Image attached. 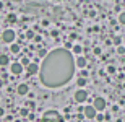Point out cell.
<instances>
[{
  "label": "cell",
  "instance_id": "obj_25",
  "mask_svg": "<svg viewBox=\"0 0 125 122\" xmlns=\"http://www.w3.org/2000/svg\"><path fill=\"white\" fill-rule=\"evenodd\" d=\"M2 85H3V81H2V80H0V86H2Z\"/></svg>",
  "mask_w": 125,
  "mask_h": 122
},
{
  "label": "cell",
  "instance_id": "obj_7",
  "mask_svg": "<svg viewBox=\"0 0 125 122\" xmlns=\"http://www.w3.org/2000/svg\"><path fill=\"white\" fill-rule=\"evenodd\" d=\"M88 99V93L84 91V89H78L76 93H75V101L76 103H84Z\"/></svg>",
  "mask_w": 125,
  "mask_h": 122
},
{
  "label": "cell",
  "instance_id": "obj_2",
  "mask_svg": "<svg viewBox=\"0 0 125 122\" xmlns=\"http://www.w3.org/2000/svg\"><path fill=\"white\" fill-rule=\"evenodd\" d=\"M41 122H65L63 117H62V114L59 111H46L44 116H42Z\"/></svg>",
  "mask_w": 125,
  "mask_h": 122
},
{
  "label": "cell",
  "instance_id": "obj_10",
  "mask_svg": "<svg viewBox=\"0 0 125 122\" xmlns=\"http://www.w3.org/2000/svg\"><path fill=\"white\" fill-rule=\"evenodd\" d=\"M75 64H76V67H78V68H84V67H86V64H88V60H86V57L78 55L76 59H75Z\"/></svg>",
  "mask_w": 125,
  "mask_h": 122
},
{
  "label": "cell",
  "instance_id": "obj_9",
  "mask_svg": "<svg viewBox=\"0 0 125 122\" xmlns=\"http://www.w3.org/2000/svg\"><path fill=\"white\" fill-rule=\"evenodd\" d=\"M16 93L20 94V96H26V94L29 93V86L26 83H21L18 85V88H16Z\"/></svg>",
  "mask_w": 125,
  "mask_h": 122
},
{
  "label": "cell",
  "instance_id": "obj_5",
  "mask_svg": "<svg viewBox=\"0 0 125 122\" xmlns=\"http://www.w3.org/2000/svg\"><path fill=\"white\" fill-rule=\"evenodd\" d=\"M23 68H24V65L21 62H13V64L10 65V72H11L13 75H21V73H23Z\"/></svg>",
  "mask_w": 125,
  "mask_h": 122
},
{
  "label": "cell",
  "instance_id": "obj_11",
  "mask_svg": "<svg viewBox=\"0 0 125 122\" xmlns=\"http://www.w3.org/2000/svg\"><path fill=\"white\" fill-rule=\"evenodd\" d=\"M8 62H10L8 55H5V54H2V55H0V65H2V67L8 65Z\"/></svg>",
  "mask_w": 125,
  "mask_h": 122
},
{
  "label": "cell",
  "instance_id": "obj_20",
  "mask_svg": "<svg viewBox=\"0 0 125 122\" xmlns=\"http://www.w3.org/2000/svg\"><path fill=\"white\" fill-rule=\"evenodd\" d=\"M80 77H83V78H86V77H88V72H86V70H81V73H80Z\"/></svg>",
  "mask_w": 125,
  "mask_h": 122
},
{
  "label": "cell",
  "instance_id": "obj_22",
  "mask_svg": "<svg viewBox=\"0 0 125 122\" xmlns=\"http://www.w3.org/2000/svg\"><path fill=\"white\" fill-rule=\"evenodd\" d=\"M94 54H96V55H99V54H101V49H99V47H96V49H94Z\"/></svg>",
  "mask_w": 125,
  "mask_h": 122
},
{
  "label": "cell",
  "instance_id": "obj_19",
  "mask_svg": "<svg viewBox=\"0 0 125 122\" xmlns=\"http://www.w3.org/2000/svg\"><path fill=\"white\" fill-rule=\"evenodd\" d=\"M21 64H23V65H26V67H28L29 64H31V62H29L28 59H23V60H21Z\"/></svg>",
  "mask_w": 125,
  "mask_h": 122
},
{
  "label": "cell",
  "instance_id": "obj_4",
  "mask_svg": "<svg viewBox=\"0 0 125 122\" xmlns=\"http://www.w3.org/2000/svg\"><path fill=\"white\" fill-rule=\"evenodd\" d=\"M93 106H94V109H96V111H104V109H106V106H107V103H106V99H104V98L97 96V98H94Z\"/></svg>",
  "mask_w": 125,
  "mask_h": 122
},
{
  "label": "cell",
  "instance_id": "obj_1",
  "mask_svg": "<svg viewBox=\"0 0 125 122\" xmlns=\"http://www.w3.org/2000/svg\"><path fill=\"white\" fill-rule=\"evenodd\" d=\"M75 67V59L68 49H54L42 60L39 80L46 88H60L73 78Z\"/></svg>",
  "mask_w": 125,
  "mask_h": 122
},
{
  "label": "cell",
  "instance_id": "obj_21",
  "mask_svg": "<svg viewBox=\"0 0 125 122\" xmlns=\"http://www.w3.org/2000/svg\"><path fill=\"white\" fill-rule=\"evenodd\" d=\"M107 72H109V73H114V72H115V68H114V67H109V68H107Z\"/></svg>",
  "mask_w": 125,
  "mask_h": 122
},
{
  "label": "cell",
  "instance_id": "obj_12",
  "mask_svg": "<svg viewBox=\"0 0 125 122\" xmlns=\"http://www.w3.org/2000/svg\"><path fill=\"white\" fill-rule=\"evenodd\" d=\"M83 52V47L80 46V44H76V46H73V54H76V55H80Z\"/></svg>",
  "mask_w": 125,
  "mask_h": 122
},
{
  "label": "cell",
  "instance_id": "obj_3",
  "mask_svg": "<svg viewBox=\"0 0 125 122\" xmlns=\"http://www.w3.org/2000/svg\"><path fill=\"white\" fill-rule=\"evenodd\" d=\"M15 39H16V34H15L13 29H5L2 33V41L7 42V44H13Z\"/></svg>",
  "mask_w": 125,
  "mask_h": 122
},
{
  "label": "cell",
  "instance_id": "obj_14",
  "mask_svg": "<svg viewBox=\"0 0 125 122\" xmlns=\"http://www.w3.org/2000/svg\"><path fill=\"white\" fill-rule=\"evenodd\" d=\"M76 85H78L80 88H81V86H84V85H86V78H83V77H80V78H78V81H76Z\"/></svg>",
  "mask_w": 125,
  "mask_h": 122
},
{
  "label": "cell",
  "instance_id": "obj_15",
  "mask_svg": "<svg viewBox=\"0 0 125 122\" xmlns=\"http://www.w3.org/2000/svg\"><path fill=\"white\" fill-rule=\"evenodd\" d=\"M119 23L125 26V11H122V13L119 15Z\"/></svg>",
  "mask_w": 125,
  "mask_h": 122
},
{
  "label": "cell",
  "instance_id": "obj_17",
  "mask_svg": "<svg viewBox=\"0 0 125 122\" xmlns=\"http://www.w3.org/2000/svg\"><path fill=\"white\" fill-rule=\"evenodd\" d=\"M34 36H36V34H34V31H31V29H29V31H26V38H28V39H34Z\"/></svg>",
  "mask_w": 125,
  "mask_h": 122
},
{
  "label": "cell",
  "instance_id": "obj_6",
  "mask_svg": "<svg viewBox=\"0 0 125 122\" xmlns=\"http://www.w3.org/2000/svg\"><path fill=\"white\" fill-rule=\"evenodd\" d=\"M97 111L94 109V106L91 104V106H86V108L83 109V114H84V117L86 119H96V116H97Z\"/></svg>",
  "mask_w": 125,
  "mask_h": 122
},
{
  "label": "cell",
  "instance_id": "obj_13",
  "mask_svg": "<svg viewBox=\"0 0 125 122\" xmlns=\"http://www.w3.org/2000/svg\"><path fill=\"white\" fill-rule=\"evenodd\" d=\"M47 54H49V52H47L46 49H39V51H37V57H42V59H46Z\"/></svg>",
  "mask_w": 125,
  "mask_h": 122
},
{
  "label": "cell",
  "instance_id": "obj_8",
  "mask_svg": "<svg viewBox=\"0 0 125 122\" xmlns=\"http://www.w3.org/2000/svg\"><path fill=\"white\" fill-rule=\"evenodd\" d=\"M39 68H41V67L37 65L36 62H31V64L26 67V73H28L29 77H31V75H36V73H39Z\"/></svg>",
  "mask_w": 125,
  "mask_h": 122
},
{
  "label": "cell",
  "instance_id": "obj_16",
  "mask_svg": "<svg viewBox=\"0 0 125 122\" xmlns=\"http://www.w3.org/2000/svg\"><path fill=\"white\" fill-rule=\"evenodd\" d=\"M10 49H11V52H13V54H18V52H20V46H18V44H11V47H10Z\"/></svg>",
  "mask_w": 125,
  "mask_h": 122
},
{
  "label": "cell",
  "instance_id": "obj_18",
  "mask_svg": "<svg viewBox=\"0 0 125 122\" xmlns=\"http://www.w3.org/2000/svg\"><path fill=\"white\" fill-rule=\"evenodd\" d=\"M117 52H119V54H125V47L119 46V47H117Z\"/></svg>",
  "mask_w": 125,
  "mask_h": 122
},
{
  "label": "cell",
  "instance_id": "obj_23",
  "mask_svg": "<svg viewBox=\"0 0 125 122\" xmlns=\"http://www.w3.org/2000/svg\"><path fill=\"white\" fill-rule=\"evenodd\" d=\"M114 42L115 44H120V38H114Z\"/></svg>",
  "mask_w": 125,
  "mask_h": 122
},
{
  "label": "cell",
  "instance_id": "obj_24",
  "mask_svg": "<svg viewBox=\"0 0 125 122\" xmlns=\"http://www.w3.org/2000/svg\"><path fill=\"white\" fill-rule=\"evenodd\" d=\"M3 114H5V109H3V108H0V117H2Z\"/></svg>",
  "mask_w": 125,
  "mask_h": 122
}]
</instances>
